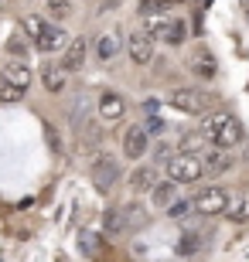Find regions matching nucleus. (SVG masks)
I'll use <instances>...</instances> for the list:
<instances>
[{"label": "nucleus", "instance_id": "nucleus-1", "mask_svg": "<svg viewBox=\"0 0 249 262\" xmlns=\"http://www.w3.org/2000/svg\"><path fill=\"white\" fill-rule=\"evenodd\" d=\"M201 136H205V143H212V146H219V150L229 154L232 146H239V140H242V123L232 113H212L201 123Z\"/></svg>", "mask_w": 249, "mask_h": 262}, {"label": "nucleus", "instance_id": "nucleus-2", "mask_svg": "<svg viewBox=\"0 0 249 262\" xmlns=\"http://www.w3.org/2000/svg\"><path fill=\"white\" fill-rule=\"evenodd\" d=\"M205 177V164L198 154H174L167 160V181L171 184H198Z\"/></svg>", "mask_w": 249, "mask_h": 262}, {"label": "nucleus", "instance_id": "nucleus-3", "mask_svg": "<svg viewBox=\"0 0 249 262\" xmlns=\"http://www.w3.org/2000/svg\"><path fill=\"white\" fill-rule=\"evenodd\" d=\"M89 177H92V187H96L99 194H109L116 187V181H120V160L109 157V154H99L96 160H92Z\"/></svg>", "mask_w": 249, "mask_h": 262}, {"label": "nucleus", "instance_id": "nucleus-4", "mask_svg": "<svg viewBox=\"0 0 249 262\" xmlns=\"http://www.w3.org/2000/svg\"><path fill=\"white\" fill-rule=\"evenodd\" d=\"M147 214L137 208V204H126V208H113V211L106 214V228L113 235H126V232H137L140 225H144Z\"/></svg>", "mask_w": 249, "mask_h": 262}, {"label": "nucleus", "instance_id": "nucleus-5", "mask_svg": "<svg viewBox=\"0 0 249 262\" xmlns=\"http://www.w3.org/2000/svg\"><path fill=\"white\" fill-rule=\"evenodd\" d=\"M229 191L225 187H205L198 198H191V211L198 214H225L229 211Z\"/></svg>", "mask_w": 249, "mask_h": 262}, {"label": "nucleus", "instance_id": "nucleus-6", "mask_svg": "<svg viewBox=\"0 0 249 262\" xmlns=\"http://www.w3.org/2000/svg\"><path fill=\"white\" fill-rule=\"evenodd\" d=\"M0 78H4L14 92H21V96H24V92H28V85H31V68L24 65V61L14 58V61H7V65L0 68Z\"/></svg>", "mask_w": 249, "mask_h": 262}, {"label": "nucleus", "instance_id": "nucleus-7", "mask_svg": "<svg viewBox=\"0 0 249 262\" xmlns=\"http://www.w3.org/2000/svg\"><path fill=\"white\" fill-rule=\"evenodd\" d=\"M147 146H150V133H147L144 126H130L123 136V154L130 157V160H144L147 157Z\"/></svg>", "mask_w": 249, "mask_h": 262}, {"label": "nucleus", "instance_id": "nucleus-8", "mask_svg": "<svg viewBox=\"0 0 249 262\" xmlns=\"http://www.w3.org/2000/svg\"><path fill=\"white\" fill-rule=\"evenodd\" d=\"M167 102H171L178 113H191V116L205 109V96L195 92V89H174L171 96H167Z\"/></svg>", "mask_w": 249, "mask_h": 262}, {"label": "nucleus", "instance_id": "nucleus-9", "mask_svg": "<svg viewBox=\"0 0 249 262\" xmlns=\"http://www.w3.org/2000/svg\"><path fill=\"white\" fill-rule=\"evenodd\" d=\"M126 48H130V58H133L137 65H150V58H154V38H150V34L133 31L130 41H126Z\"/></svg>", "mask_w": 249, "mask_h": 262}, {"label": "nucleus", "instance_id": "nucleus-10", "mask_svg": "<svg viewBox=\"0 0 249 262\" xmlns=\"http://www.w3.org/2000/svg\"><path fill=\"white\" fill-rule=\"evenodd\" d=\"M126 116V102L120 92H103L99 96V119L103 123H116V119Z\"/></svg>", "mask_w": 249, "mask_h": 262}, {"label": "nucleus", "instance_id": "nucleus-11", "mask_svg": "<svg viewBox=\"0 0 249 262\" xmlns=\"http://www.w3.org/2000/svg\"><path fill=\"white\" fill-rule=\"evenodd\" d=\"M86 55H89L86 38H72V41L65 45V58H62V68H65V72H79V68L86 65Z\"/></svg>", "mask_w": 249, "mask_h": 262}, {"label": "nucleus", "instance_id": "nucleus-12", "mask_svg": "<svg viewBox=\"0 0 249 262\" xmlns=\"http://www.w3.org/2000/svg\"><path fill=\"white\" fill-rule=\"evenodd\" d=\"M41 51H62L68 45V34H65V28H55V24H48V28L41 31V38L34 41Z\"/></svg>", "mask_w": 249, "mask_h": 262}, {"label": "nucleus", "instance_id": "nucleus-13", "mask_svg": "<svg viewBox=\"0 0 249 262\" xmlns=\"http://www.w3.org/2000/svg\"><path fill=\"white\" fill-rule=\"evenodd\" d=\"M65 78H68V72L62 65H45V72H41V85H45V92L58 96V92H65Z\"/></svg>", "mask_w": 249, "mask_h": 262}, {"label": "nucleus", "instance_id": "nucleus-14", "mask_svg": "<svg viewBox=\"0 0 249 262\" xmlns=\"http://www.w3.org/2000/svg\"><path fill=\"white\" fill-rule=\"evenodd\" d=\"M201 164H205V177H222L232 167V157L225 154V150H219V154H212L208 160L201 157Z\"/></svg>", "mask_w": 249, "mask_h": 262}, {"label": "nucleus", "instance_id": "nucleus-15", "mask_svg": "<svg viewBox=\"0 0 249 262\" xmlns=\"http://www.w3.org/2000/svg\"><path fill=\"white\" fill-rule=\"evenodd\" d=\"M167 28H171L167 14H144V34H150V38H164Z\"/></svg>", "mask_w": 249, "mask_h": 262}, {"label": "nucleus", "instance_id": "nucleus-16", "mask_svg": "<svg viewBox=\"0 0 249 262\" xmlns=\"http://www.w3.org/2000/svg\"><path fill=\"white\" fill-rule=\"evenodd\" d=\"M116 55H120V38H116V34H103V38L96 41V58L99 61H113Z\"/></svg>", "mask_w": 249, "mask_h": 262}, {"label": "nucleus", "instance_id": "nucleus-17", "mask_svg": "<svg viewBox=\"0 0 249 262\" xmlns=\"http://www.w3.org/2000/svg\"><path fill=\"white\" fill-rule=\"evenodd\" d=\"M157 184V177H154V167H137L133 174H130V187L133 191H150Z\"/></svg>", "mask_w": 249, "mask_h": 262}, {"label": "nucleus", "instance_id": "nucleus-18", "mask_svg": "<svg viewBox=\"0 0 249 262\" xmlns=\"http://www.w3.org/2000/svg\"><path fill=\"white\" fill-rule=\"evenodd\" d=\"M174 191H178V184H171V181H164V184H154V187H150L154 204H157V208H167V204L174 201Z\"/></svg>", "mask_w": 249, "mask_h": 262}, {"label": "nucleus", "instance_id": "nucleus-19", "mask_svg": "<svg viewBox=\"0 0 249 262\" xmlns=\"http://www.w3.org/2000/svg\"><path fill=\"white\" fill-rule=\"evenodd\" d=\"M229 218L232 222H249V198H236V201H229Z\"/></svg>", "mask_w": 249, "mask_h": 262}, {"label": "nucleus", "instance_id": "nucleus-20", "mask_svg": "<svg viewBox=\"0 0 249 262\" xmlns=\"http://www.w3.org/2000/svg\"><path fill=\"white\" fill-rule=\"evenodd\" d=\"M45 28H48V20H45V17H38V14H28V17H24V31H28V38H34V41H38Z\"/></svg>", "mask_w": 249, "mask_h": 262}, {"label": "nucleus", "instance_id": "nucleus-21", "mask_svg": "<svg viewBox=\"0 0 249 262\" xmlns=\"http://www.w3.org/2000/svg\"><path fill=\"white\" fill-rule=\"evenodd\" d=\"M184 34H188V28H184V20H171V28H167V34H164V41L167 45H181Z\"/></svg>", "mask_w": 249, "mask_h": 262}, {"label": "nucleus", "instance_id": "nucleus-22", "mask_svg": "<svg viewBox=\"0 0 249 262\" xmlns=\"http://www.w3.org/2000/svg\"><path fill=\"white\" fill-rule=\"evenodd\" d=\"M174 0H140V14H164Z\"/></svg>", "mask_w": 249, "mask_h": 262}, {"label": "nucleus", "instance_id": "nucleus-23", "mask_svg": "<svg viewBox=\"0 0 249 262\" xmlns=\"http://www.w3.org/2000/svg\"><path fill=\"white\" fill-rule=\"evenodd\" d=\"M164 211L171 214V218H184V214L191 211V198H188V201H178V198H174V201L167 204V208H164Z\"/></svg>", "mask_w": 249, "mask_h": 262}, {"label": "nucleus", "instance_id": "nucleus-24", "mask_svg": "<svg viewBox=\"0 0 249 262\" xmlns=\"http://www.w3.org/2000/svg\"><path fill=\"white\" fill-rule=\"evenodd\" d=\"M82 119H86V96H79L75 106H72V123H75V126H82Z\"/></svg>", "mask_w": 249, "mask_h": 262}, {"label": "nucleus", "instance_id": "nucleus-25", "mask_svg": "<svg viewBox=\"0 0 249 262\" xmlns=\"http://www.w3.org/2000/svg\"><path fill=\"white\" fill-rule=\"evenodd\" d=\"M68 10H72V7H68V0H48V14H51V17H65Z\"/></svg>", "mask_w": 249, "mask_h": 262}, {"label": "nucleus", "instance_id": "nucleus-26", "mask_svg": "<svg viewBox=\"0 0 249 262\" xmlns=\"http://www.w3.org/2000/svg\"><path fill=\"white\" fill-rule=\"evenodd\" d=\"M195 72L205 75V78H212V75H215V65H212V58H198V61H195Z\"/></svg>", "mask_w": 249, "mask_h": 262}, {"label": "nucleus", "instance_id": "nucleus-27", "mask_svg": "<svg viewBox=\"0 0 249 262\" xmlns=\"http://www.w3.org/2000/svg\"><path fill=\"white\" fill-rule=\"evenodd\" d=\"M17 99H21V92H14V89L0 78V102H17Z\"/></svg>", "mask_w": 249, "mask_h": 262}, {"label": "nucleus", "instance_id": "nucleus-28", "mask_svg": "<svg viewBox=\"0 0 249 262\" xmlns=\"http://www.w3.org/2000/svg\"><path fill=\"white\" fill-rule=\"evenodd\" d=\"M198 143H205V136H201V133H191V136H184V140H181L184 154H195V146H198Z\"/></svg>", "mask_w": 249, "mask_h": 262}, {"label": "nucleus", "instance_id": "nucleus-29", "mask_svg": "<svg viewBox=\"0 0 249 262\" xmlns=\"http://www.w3.org/2000/svg\"><path fill=\"white\" fill-rule=\"evenodd\" d=\"M147 133H161V129H164V119L161 116H154V113H150V119H147Z\"/></svg>", "mask_w": 249, "mask_h": 262}, {"label": "nucleus", "instance_id": "nucleus-30", "mask_svg": "<svg viewBox=\"0 0 249 262\" xmlns=\"http://www.w3.org/2000/svg\"><path fill=\"white\" fill-rule=\"evenodd\" d=\"M154 154H157V160H171V143H157V150H154Z\"/></svg>", "mask_w": 249, "mask_h": 262}, {"label": "nucleus", "instance_id": "nucleus-31", "mask_svg": "<svg viewBox=\"0 0 249 262\" xmlns=\"http://www.w3.org/2000/svg\"><path fill=\"white\" fill-rule=\"evenodd\" d=\"M82 249H86V252H92V249H96V235L82 232Z\"/></svg>", "mask_w": 249, "mask_h": 262}, {"label": "nucleus", "instance_id": "nucleus-32", "mask_svg": "<svg viewBox=\"0 0 249 262\" xmlns=\"http://www.w3.org/2000/svg\"><path fill=\"white\" fill-rule=\"evenodd\" d=\"M7 51H10V55H17V61H21V55H24V45H21V41L14 38V41L7 45Z\"/></svg>", "mask_w": 249, "mask_h": 262}]
</instances>
